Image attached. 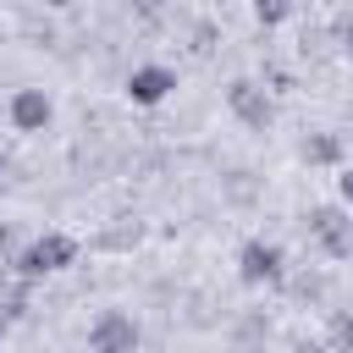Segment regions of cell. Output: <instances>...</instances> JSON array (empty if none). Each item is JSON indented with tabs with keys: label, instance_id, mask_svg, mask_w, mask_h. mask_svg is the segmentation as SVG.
Instances as JSON below:
<instances>
[{
	"label": "cell",
	"instance_id": "cell-1",
	"mask_svg": "<svg viewBox=\"0 0 353 353\" xmlns=\"http://www.w3.org/2000/svg\"><path fill=\"white\" fill-rule=\"evenodd\" d=\"M77 265V237L72 232H39L17 248V259L6 265L17 281H44V276H61Z\"/></svg>",
	"mask_w": 353,
	"mask_h": 353
},
{
	"label": "cell",
	"instance_id": "cell-2",
	"mask_svg": "<svg viewBox=\"0 0 353 353\" xmlns=\"http://www.w3.org/2000/svg\"><path fill=\"white\" fill-rule=\"evenodd\" d=\"M303 237L325 254V259H353V210L342 204H314L303 215Z\"/></svg>",
	"mask_w": 353,
	"mask_h": 353
},
{
	"label": "cell",
	"instance_id": "cell-3",
	"mask_svg": "<svg viewBox=\"0 0 353 353\" xmlns=\"http://www.w3.org/2000/svg\"><path fill=\"white\" fill-rule=\"evenodd\" d=\"M237 281H243V287H281V281H287V254H281V243L248 237V243L237 248Z\"/></svg>",
	"mask_w": 353,
	"mask_h": 353
},
{
	"label": "cell",
	"instance_id": "cell-4",
	"mask_svg": "<svg viewBox=\"0 0 353 353\" xmlns=\"http://www.w3.org/2000/svg\"><path fill=\"white\" fill-rule=\"evenodd\" d=\"M143 347V325L127 309H99L88 320V353H138Z\"/></svg>",
	"mask_w": 353,
	"mask_h": 353
},
{
	"label": "cell",
	"instance_id": "cell-5",
	"mask_svg": "<svg viewBox=\"0 0 353 353\" xmlns=\"http://www.w3.org/2000/svg\"><path fill=\"white\" fill-rule=\"evenodd\" d=\"M226 110H232L248 132H270V121H276V99H270V88L254 83V77H232V83H226Z\"/></svg>",
	"mask_w": 353,
	"mask_h": 353
},
{
	"label": "cell",
	"instance_id": "cell-6",
	"mask_svg": "<svg viewBox=\"0 0 353 353\" xmlns=\"http://www.w3.org/2000/svg\"><path fill=\"white\" fill-rule=\"evenodd\" d=\"M171 94H176V72L165 61H138L127 72V99L132 105H165Z\"/></svg>",
	"mask_w": 353,
	"mask_h": 353
},
{
	"label": "cell",
	"instance_id": "cell-7",
	"mask_svg": "<svg viewBox=\"0 0 353 353\" xmlns=\"http://www.w3.org/2000/svg\"><path fill=\"white\" fill-rule=\"evenodd\" d=\"M6 121H11L17 132H44V127L55 121V99H50L44 88H17V94L6 99Z\"/></svg>",
	"mask_w": 353,
	"mask_h": 353
},
{
	"label": "cell",
	"instance_id": "cell-8",
	"mask_svg": "<svg viewBox=\"0 0 353 353\" xmlns=\"http://www.w3.org/2000/svg\"><path fill=\"white\" fill-rule=\"evenodd\" d=\"M298 154H303V165H347L342 154V132H309L303 143H298Z\"/></svg>",
	"mask_w": 353,
	"mask_h": 353
},
{
	"label": "cell",
	"instance_id": "cell-9",
	"mask_svg": "<svg viewBox=\"0 0 353 353\" xmlns=\"http://www.w3.org/2000/svg\"><path fill=\"white\" fill-rule=\"evenodd\" d=\"M33 309V281H17V276H6L0 281V320L11 325V320H22Z\"/></svg>",
	"mask_w": 353,
	"mask_h": 353
},
{
	"label": "cell",
	"instance_id": "cell-10",
	"mask_svg": "<svg viewBox=\"0 0 353 353\" xmlns=\"http://www.w3.org/2000/svg\"><path fill=\"white\" fill-rule=\"evenodd\" d=\"M331 353H353V314H331V336H320Z\"/></svg>",
	"mask_w": 353,
	"mask_h": 353
},
{
	"label": "cell",
	"instance_id": "cell-11",
	"mask_svg": "<svg viewBox=\"0 0 353 353\" xmlns=\"http://www.w3.org/2000/svg\"><path fill=\"white\" fill-rule=\"evenodd\" d=\"M254 22L259 28H281V22H292V6L287 0H259L254 6Z\"/></svg>",
	"mask_w": 353,
	"mask_h": 353
},
{
	"label": "cell",
	"instance_id": "cell-12",
	"mask_svg": "<svg viewBox=\"0 0 353 353\" xmlns=\"http://www.w3.org/2000/svg\"><path fill=\"white\" fill-rule=\"evenodd\" d=\"M281 287H292L298 298H309V303H320L325 298V276H287Z\"/></svg>",
	"mask_w": 353,
	"mask_h": 353
},
{
	"label": "cell",
	"instance_id": "cell-13",
	"mask_svg": "<svg viewBox=\"0 0 353 353\" xmlns=\"http://www.w3.org/2000/svg\"><path fill=\"white\" fill-rule=\"evenodd\" d=\"M17 248H22V243H17V226H11V221H0V259L11 265V259H17Z\"/></svg>",
	"mask_w": 353,
	"mask_h": 353
},
{
	"label": "cell",
	"instance_id": "cell-14",
	"mask_svg": "<svg viewBox=\"0 0 353 353\" xmlns=\"http://www.w3.org/2000/svg\"><path fill=\"white\" fill-rule=\"evenodd\" d=\"M336 199H342V210H353V165H342V176H336Z\"/></svg>",
	"mask_w": 353,
	"mask_h": 353
},
{
	"label": "cell",
	"instance_id": "cell-15",
	"mask_svg": "<svg viewBox=\"0 0 353 353\" xmlns=\"http://www.w3.org/2000/svg\"><path fill=\"white\" fill-rule=\"evenodd\" d=\"M336 33H342V50H347V66H353V11L336 17Z\"/></svg>",
	"mask_w": 353,
	"mask_h": 353
},
{
	"label": "cell",
	"instance_id": "cell-16",
	"mask_svg": "<svg viewBox=\"0 0 353 353\" xmlns=\"http://www.w3.org/2000/svg\"><path fill=\"white\" fill-rule=\"evenodd\" d=\"M292 353H331L320 336H303V342H292Z\"/></svg>",
	"mask_w": 353,
	"mask_h": 353
},
{
	"label": "cell",
	"instance_id": "cell-17",
	"mask_svg": "<svg viewBox=\"0 0 353 353\" xmlns=\"http://www.w3.org/2000/svg\"><path fill=\"white\" fill-rule=\"evenodd\" d=\"M0 342H6V320H0Z\"/></svg>",
	"mask_w": 353,
	"mask_h": 353
},
{
	"label": "cell",
	"instance_id": "cell-18",
	"mask_svg": "<svg viewBox=\"0 0 353 353\" xmlns=\"http://www.w3.org/2000/svg\"><path fill=\"white\" fill-rule=\"evenodd\" d=\"M0 171H6V154H0Z\"/></svg>",
	"mask_w": 353,
	"mask_h": 353
}]
</instances>
